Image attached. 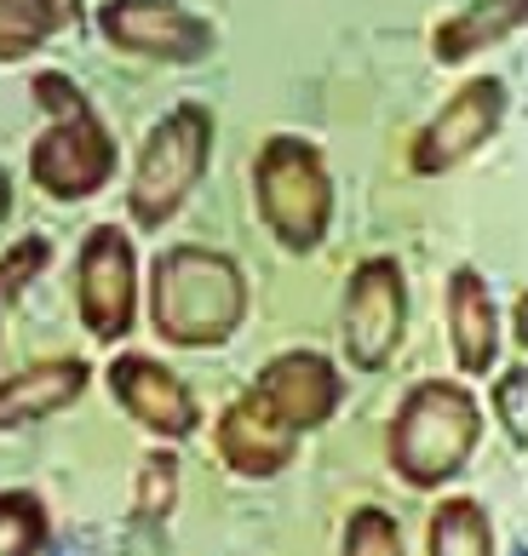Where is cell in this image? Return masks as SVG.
Instances as JSON below:
<instances>
[{"mask_svg":"<svg viewBox=\"0 0 528 556\" xmlns=\"http://www.w3.org/2000/svg\"><path fill=\"white\" fill-rule=\"evenodd\" d=\"M248 316V281L230 253L213 247H167L150 270V321L178 350H213L236 339Z\"/></svg>","mask_w":528,"mask_h":556,"instance_id":"1","label":"cell"},{"mask_svg":"<svg viewBox=\"0 0 528 556\" xmlns=\"http://www.w3.org/2000/svg\"><path fill=\"white\" fill-rule=\"evenodd\" d=\"M482 442V407L454 379H425L391 419V470L408 488H442Z\"/></svg>","mask_w":528,"mask_h":556,"instance_id":"2","label":"cell"},{"mask_svg":"<svg viewBox=\"0 0 528 556\" xmlns=\"http://www.w3.org/2000/svg\"><path fill=\"white\" fill-rule=\"evenodd\" d=\"M253 201L259 218L288 253H316L334 224V178L311 138H264L253 161Z\"/></svg>","mask_w":528,"mask_h":556,"instance_id":"3","label":"cell"},{"mask_svg":"<svg viewBox=\"0 0 528 556\" xmlns=\"http://www.w3.org/2000/svg\"><path fill=\"white\" fill-rule=\"evenodd\" d=\"M213 161V115L208 104H178L150 127L144 150L133 167V190H127V213L138 230H161L178 207L190 201Z\"/></svg>","mask_w":528,"mask_h":556,"instance_id":"4","label":"cell"},{"mask_svg":"<svg viewBox=\"0 0 528 556\" xmlns=\"http://www.w3.org/2000/svg\"><path fill=\"white\" fill-rule=\"evenodd\" d=\"M110 173H115V138L92 104L52 115V127L29 150V178L52 201H87L110 184Z\"/></svg>","mask_w":528,"mask_h":556,"instance_id":"5","label":"cell"},{"mask_svg":"<svg viewBox=\"0 0 528 556\" xmlns=\"http://www.w3.org/2000/svg\"><path fill=\"white\" fill-rule=\"evenodd\" d=\"M402 327H408V281L397 258H362L344 281V311H339V339L344 356L362 374H374L397 356Z\"/></svg>","mask_w":528,"mask_h":556,"instance_id":"6","label":"cell"},{"mask_svg":"<svg viewBox=\"0 0 528 556\" xmlns=\"http://www.w3.org/2000/svg\"><path fill=\"white\" fill-rule=\"evenodd\" d=\"M505 80L500 75H477L465 80V87L442 104L425 127L414 132V150H408V167L419 178H437V173H454L460 161H472L482 143H489L500 132L505 121Z\"/></svg>","mask_w":528,"mask_h":556,"instance_id":"7","label":"cell"},{"mask_svg":"<svg viewBox=\"0 0 528 556\" xmlns=\"http://www.w3.org/2000/svg\"><path fill=\"white\" fill-rule=\"evenodd\" d=\"M75 293H80V321L98 344L127 339L133 333V311H138V258L133 241L115 224H98L80 241L75 258Z\"/></svg>","mask_w":528,"mask_h":556,"instance_id":"8","label":"cell"},{"mask_svg":"<svg viewBox=\"0 0 528 556\" xmlns=\"http://www.w3.org/2000/svg\"><path fill=\"white\" fill-rule=\"evenodd\" d=\"M98 29H104L110 47L155 58V64H196V58L213 52V24L185 12L178 0H104Z\"/></svg>","mask_w":528,"mask_h":556,"instance_id":"9","label":"cell"},{"mask_svg":"<svg viewBox=\"0 0 528 556\" xmlns=\"http://www.w3.org/2000/svg\"><path fill=\"white\" fill-rule=\"evenodd\" d=\"M110 390L115 402L127 407V419H138L161 442H185L196 437L201 425V407L190 396V384L173 374V367H161L155 356H115L110 362Z\"/></svg>","mask_w":528,"mask_h":556,"instance_id":"10","label":"cell"},{"mask_svg":"<svg viewBox=\"0 0 528 556\" xmlns=\"http://www.w3.org/2000/svg\"><path fill=\"white\" fill-rule=\"evenodd\" d=\"M253 390L264 396V407H271L276 419H288L299 437L316 425H328L339 414V367L322 356V350H288V356H271L264 362V374L253 379Z\"/></svg>","mask_w":528,"mask_h":556,"instance_id":"11","label":"cell"},{"mask_svg":"<svg viewBox=\"0 0 528 556\" xmlns=\"http://www.w3.org/2000/svg\"><path fill=\"white\" fill-rule=\"evenodd\" d=\"M218 453H225V465L236 477L264 482V477H276V470L293 465L299 430L288 419H276L259 390H248V396H236L225 414H218Z\"/></svg>","mask_w":528,"mask_h":556,"instance_id":"12","label":"cell"},{"mask_svg":"<svg viewBox=\"0 0 528 556\" xmlns=\"http://www.w3.org/2000/svg\"><path fill=\"white\" fill-rule=\"evenodd\" d=\"M449 339H454V362L460 374H489L494 350H500V311L494 293L472 264H460L449 276Z\"/></svg>","mask_w":528,"mask_h":556,"instance_id":"13","label":"cell"},{"mask_svg":"<svg viewBox=\"0 0 528 556\" xmlns=\"http://www.w3.org/2000/svg\"><path fill=\"white\" fill-rule=\"evenodd\" d=\"M80 390H87V362H35L24 374L0 379V430H17V425H40L52 419L58 407H70Z\"/></svg>","mask_w":528,"mask_h":556,"instance_id":"14","label":"cell"},{"mask_svg":"<svg viewBox=\"0 0 528 556\" xmlns=\"http://www.w3.org/2000/svg\"><path fill=\"white\" fill-rule=\"evenodd\" d=\"M523 24H528V0H477V7L442 17L431 35V52H437V64H465L472 52H489L500 40H512Z\"/></svg>","mask_w":528,"mask_h":556,"instance_id":"15","label":"cell"},{"mask_svg":"<svg viewBox=\"0 0 528 556\" xmlns=\"http://www.w3.org/2000/svg\"><path fill=\"white\" fill-rule=\"evenodd\" d=\"M431 556H494V528L477 500H442L425 528Z\"/></svg>","mask_w":528,"mask_h":556,"instance_id":"16","label":"cell"},{"mask_svg":"<svg viewBox=\"0 0 528 556\" xmlns=\"http://www.w3.org/2000/svg\"><path fill=\"white\" fill-rule=\"evenodd\" d=\"M58 29H70L58 0H0V64H17V58L40 52Z\"/></svg>","mask_w":528,"mask_h":556,"instance_id":"17","label":"cell"},{"mask_svg":"<svg viewBox=\"0 0 528 556\" xmlns=\"http://www.w3.org/2000/svg\"><path fill=\"white\" fill-rule=\"evenodd\" d=\"M47 505L24 488H7L0 493V556H40L47 545Z\"/></svg>","mask_w":528,"mask_h":556,"instance_id":"18","label":"cell"},{"mask_svg":"<svg viewBox=\"0 0 528 556\" xmlns=\"http://www.w3.org/2000/svg\"><path fill=\"white\" fill-rule=\"evenodd\" d=\"M344 556H402L397 517H385L374 505L351 510V522H344Z\"/></svg>","mask_w":528,"mask_h":556,"instance_id":"19","label":"cell"},{"mask_svg":"<svg viewBox=\"0 0 528 556\" xmlns=\"http://www.w3.org/2000/svg\"><path fill=\"white\" fill-rule=\"evenodd\" d=\"M47 258H52V247L40 241V236H24L17 247H7V253H0V304L24 299V287L47 270Z\"/></svg>","mask_w":528,"mask_h":556,"instance_id":"20","label":"cell"},{"mask_svg":"<svg viewBox=\"0 0 528 556\" xmlns=\"http://www.w3.org/2000/svg\"><path fill=\"white\" fill-rule=\"evenodd\" d=\"M178 500V459L173 453H150L138 470V517H167Z\"/></svg>","mask_w":528,"mask_h":556,"instance_id":"21","label":"cell"},{"mask_svg":"<svg viewBox=\"0 0 528 556\" xmlns=\"http://www.w3.org/2000/svg\"><path fill=\"white\" fill-rule=\"evenodd\" d=\"M494 414L505 425V437H512L517 447H528V367L517 362L512 374H500L494 384Z\"/></svg>","mask_w":528,"mask_h":556,"instance_id":"22","label":"cell"},{"mask_svg":"<svg viewBox=\"0 0 528 556\" xmlns=\"http://www.w3.org/2000/svg\"><path fill=\"white\" fill-rule=\"evenodd\" d=\"M512 327H517V350L528 356V293L517 299V311H512Z\"/></svg>","mask_w":528,"mask_h":556,"instance_id":"23","label":"cell"},{"mask_svg":"<svg viewBox=\"0 0 528 556\" xmlns=\"http://www.w3.org/2000/svg\"><path fill=\"white\" fill-rule=\"evenodd\" d=\"M7 213H12V178H7V167H0V224H7Z\"/></svg>","mask_w":528,"mask_h":556,"instance_id":"24","label":"cell"},{"mask_svg":"<svg viewBox=\"0 0 528 556\" xmlns=\"http://www.w3.org/2000/svg\"><path fill=\"white\" fill-rule=\"evenodd\" d=\"M58 12H64L70 17V29L80 24V12H87V0H58Z\"/></svg>","mask_w":528,"mask_h":556,"instance_id":"25","label":"cell"}]
</instances>
